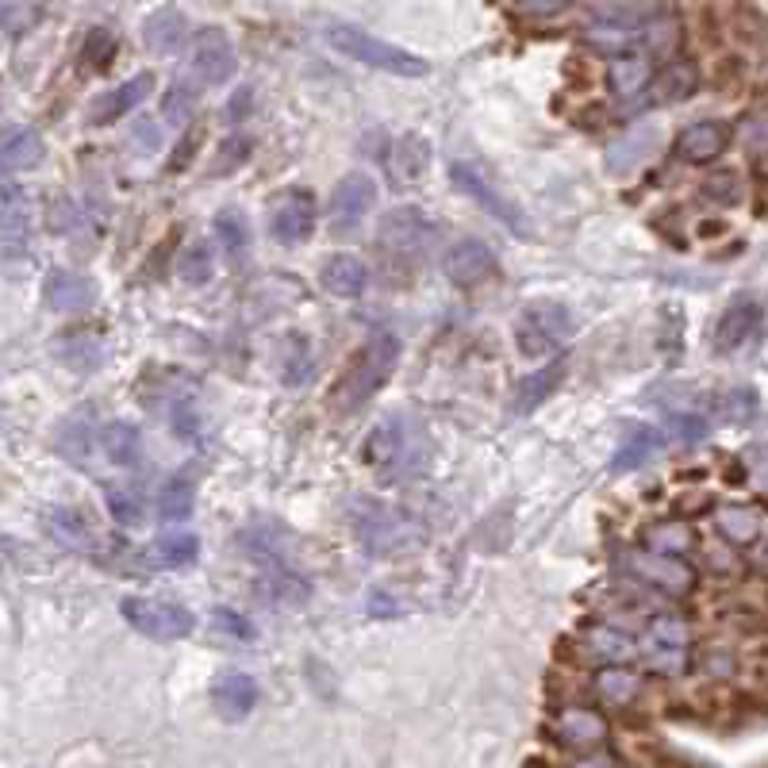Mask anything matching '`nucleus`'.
Masks as SVG:
<instances>
[{
    "instance_id": "a18cd8bd",
    "label": "nucleus",
    "mask_w": 768,
    "mask_h": 768,
    "mask_svg": "<svg viewBox=\"0 0 768 768\" xmlns=\"http://www.w3.org/2000/svg\"><path fill=\"white\" fill-rule=\"evenodd\" d=\"M215 630L242 638V642H250V638H254V627H250V622L242 619L239 611H231V608H220V611H215Z\"/></svg>"
},
{
    "instance_id": "4c0bfd02",
    "label": "nucleus",
    "mask_w": 768,
    "mask_h": 768,
    "mask_svg": "<svg viewBox=\"0 0 768 768\" xmlns=\"http://www.w3.org/2000/svg\"><path fill=\"white\" fill-rule=\"evenodd\" d=\"M596 692L603 695L608 703H630L638 692H642V681H638L630 669H603L600 676H596Z\"/></svg>"
},
{
    "instance_id": "1a4fd4ad",
    "label": "nucleus",
    "mask_w": 768,
    "mask_h": 768,
    "mask_svg": "<svg viewBox=\"0 0 768 768\" xmlns=\"http://www.w3.org/2000/svg\"><path fill=\"white\" fill-rule=\"evenodd\" d=\"M119 614L131 622L139 634L158 638V642H177V638H189L197 619H192L189 608L169 600H143V596H131V600L119 603Z\"/></svg>"
},
{
    "instance_id": "4be33fe9",
    "label": "nucleus",
    "mask_w": 768,
    "mask_h": 768,
    "mask_svg": "<svg viewBox=\"0 0 768 768\" xmlns=\"http://www.w3.org/2000/svg\"><path fill=\"white\" fill-rule=\"evenodd\" d=\"M585 650L592 661H603L608 669H622L638 653V645H634V638L619 627H592L585 634Z\"/></svg>"
},
{
    "instance_id": "f3484780",
    "label": "nucleus",
    "mask_w": 768,
    "mask_h": 768,
    "mask_svg": "<svg viewBox=\"0 0 768 768\" xmlns=\"http://www.w3.org/2000/svg\"><path fill=\"white\" fill-rule=\"evenodd\" d=\"M757 327H761V304H757V301H734L715 323V350L718 354L741 350V346L757 335Z\"/></svg>"
},
{
    "instance_id": "bb28decb",
    "label": "nucleus",
    "mask_w": 768,
    "mask_h": 768,
    "mask_svg": "<svg viewBox=\"0 0 768 768\" xmlns=\"http://www.w3.org/2000/svg\"><path fill=\"white\" fill-rule=\"evenodd\" d=\"M185 35H189V23H185V15L173 12V8H158V12L143 23V39H147V46L158 54L177 51V46L185 43Z\"/></svg>"
},
{
    "instance_id": "ddd939ff",
    "label": "nucleus",
    "mask_w": 768,
    "mask_h": 768,
    "mask_svg": "<svg viewBox=\"0 0 768 768\" xmlns=\"http://www.w3.org/2000/svg\"><path fill=\"white\" fill-rule=\"evenodd\" d=\"M374 200H377L374 177H366V173L343 177V181H338V189H335V197H330V228H335L338 234L358 231V223H366Z\"/></svg>"
},
{
    "instance_id": "c9c22d12",
    "label": "nucleus",
    "mask_w": 768,
    "mask_h": 768,
    "mask_svg": "<svg viewBox=\"0 0 768 768\" xmlns=\"http://www.w3.org/2000/svg\"><path fill=\"white\" fill-rule=\"evenodd\" d=\"M158 515L166 523H181L192 515V484L185 481V476L166 481V488L158 492Z\"/></svg>"
},
{
    "instance_id": "f257e3e1",
    "label": "nucleus",
    "mask_w": 768,
    "mask_h": 768,
    "mask_svg": "<svg viewBox=\"0 0 768 768\" xmlns=\"http://www.w3.org/2000/svg\"><path fill=\"white\" fill-rule=\"evenodd\" d=\"M396 361H400V338L388 335H369L366 343L358 346L350 361H346L338 385L330 388V408L335 411H358L361 403H369L377 392L388 385Z\"/></svg>"
},
{
    "instance_id": "0eeeda50",
    "label": "nucleus",
    "mask_w": 768,
    "mask_h": 768,
    "mask_svg": "<svg viewBox=\"0 0 768 768\" xmlns=\"http://www.w3.org/2000/svg\"><path fill=\"white\" fill-rule=\"evenodd\" d=\"M642 657L650 661L653 673L681 676L692 661V630L681 614H657L642 638Z\"/></svg>"
},
{
    "instance_id": "2f4dec72",
    "label": "nucleus",
    "mask_w": 768,
    "mask_h": 768,
    "mask_svg": "<svg viewBox=\"0 0 768 768\" xmlns=\"http://www.w3.org/2000/svg\"><path fill=\"white\" fill-rule=\"evenodd\" d=\"M43 154L46 147L35 131H15L12 139L0 143V169H35Z\"/></svg>"
},
{
    "instance_id": "ea45409f",
    "label": "nucleus",
    "mask_w": 768,
    "mask_h": 768,
    "mask_svg": "<svg viewBox=\"0 0 768 768\" xmlns=\"http://www.w3.org/2000/svg\"><path fill=\"white\" fill-rule=\"evenodd\" d=\"M250 150H254V143H250L246 135H231V139H223L220 150H215L212 177H228V173H234V169H239L242 161H250Z\"/></svg>"
},
{
    "instance_id": "4468645a",
    "label": "nucleus",
    "mask_w": 768,
    "mask_h": 768,
    "mask_svg": "<svg viewBox=\"0 0 768 768\" xmlns=\"http://www.w3.org/2000/svg\"><path fill=\"white\" fill-rule=\"evenodd\" d=\"M442 273H446L454 285L469 288V285H481L496 273V254H492L488 242L481 239H461L454 246L446 250L442 257Z\"/></svg>"
},
{
    "instance_id": "a19ab883",
    "label": "nucleus",
    "mask_w": 768,
    "mask_h": 768,
    "mask_svg": "<svg viewBox=\"0 0 768 768\" xmlns=\"http://www.w3.org/2000/svg\"><path fill=\"white\" fill-rule=\"evenodd\" d=\"M212 270H215V257L208 246H192L181 254V277L189 281V285H208V281H212Z\"/></svg>"
},
{
    "instance_id": "2eb2a0df",
    "label": "nucleus",
    "mask_w": 768,
    "mask_h": 768,
    "mask_svg": "<svg viewBox=\"0 0 768 768\" xmlns=\"http://www.w3.org/2000/svg\"><path fill=\"white\" fill-rule=\"evenodd\" d=\"M730 147V124L723 119H699V124L684 127L676 139V158L692 161V166H707L718 154Z\"/></svg>"
},
{
    "instance_id": "dca6fc26",
    "label": "nucleus",
    "mask_w": 768,
    "mask_h": 768,
    "mask_svg": "<svg viewBox=\"0 0 768 768\" xmlns=\"http://www.w3.org/2000/svg\"><path fill=\"white\" fill-rule=\"evenodd\" d=\"M765 507L761 504H723L715 512V530L723 541L730 546L746 549V546H757L765 535Z\"/></svg>"
},
{
    "instance_id": "f03ea898",
    "label": "nucleus",
    "mask_w": 768,
    "mask_h": 768,
    "mask_svg": "<svg viewBox=\"0 0 768 768\" xmlns=\"http://www.w3.org/2000/svg\"><path fill=\"white\" fill-rule=\"evenodd\" d=\"M427 457L423 427L408 415H388L385 423H377L366 439V461L374 469H381L385 476H411L419 473Z\"/></svg>"
},
{
    "instance_id": "de8ad7c7",
    "label": "nucleus",
    "mask_w": 768,
    "mask_h": 768,
    "mask_svg": "<svg viewBox=\"0 0 768 768\" xmlns=\"http://www.w3.org/2000/svg\"><path fill=\"white\" fill-rule=\"evenodd\" d=\"M250 104H254V93H250V88H239V93L231 96V104H228V116L242 119L250 112Z\"/></svg>"
},
{
    "instance_id": "c85d7f7f",
    "label": "nucleus",
    "mask_w": 768,
    "mask_h": 768,
    "mask_svg": "<svg viewBox=\"0 0 768 768\" xmlns=\"http://www.w3.org/2000/svg\"><path fill=\"white\" fill-rule=\"evenodd\" d=\"M657 446H661V434L657 431H650V427H634V431H630L627 439L619 442V450H614L611 469H614V473H630V469H642L645 461L657 454Z\"/></svg>"
},
{
    "instance_id": "39448f33",
    "label": "nucleus",
    "mask_w": 768,
    "mask_h": 768,
    "mask_svg": "<svg viewBox=\"0 0 768 768\" xmlns=\"http://www.w3.org/2000/svg\"><path fill=\"white\" fill-rule=\"evenodd\" d=\"M350 523H354V530H358V541L369 554H396V549L415 541L411 523L403 519L396 507L381 504V499H354Z\"/></svg>"
},
{
    "instance_id": "423d86ee",
    "label": "nucleus",
    "mask_w": 768,
    "mask_h": 768,
    "mask_svg": "<svg viewBox=\"0 0 768 768\" xmlns=\"http://www.w3.org/2000/svg\"><path fill=\"white\" fill-rule=\"evenodd\" d=\"M569 335H572V315L569 307L557 301L527 304L519 312V323H515V338H519V350L527 358H541V354L557 350Z\"/></svg>"
},
{
    "instance_id": "b1692460",
    "label": "nucleus",
    "mask_w": 768,
    "mask_h": 768,
    "mask_svg": "<svg viewBox=\"0 0 768 768\" xmlns=\"http://www.w3.org/2000/svg\"><path fill=\"white\" fill-rule=\"evenodd\" d=\"M150 88H154V77L150 74H135L131 81H124V85L112 88L108 96H101V104L93 108V124H116V119L127 116L135 104L147 101Z\"/></svg>"
},
{
    "instance_id": "58836bf2",
    "label": "nucleus",
    "mask_w": 768,
    "mask_h": 768,
    "mask_svg": "<svg viewBox=\"0 0 768 768\" xmlns=\"http://www.w3.org/2000/svg\"><path fill=\"white\" fill-rule=\"evenodd\" d=\"M192 108H197V85H189V81H173V85L166 88V96H161V116L169 119V124H189Z\"/></svg>"
},
{
    "instance_id": "a211bd4d",
    "label": "nucleus",
    "mask_w": 768,
    "mask_h": 768,
    "mask_svg": "<svg viewBox=\"0 0 768 768\" xmlns=\"http://www.w3.org/2000/svg\"><path fill=\"white\" fill-rule=\"evenodd\" d=\"M46 304L54 312H66V315H77V312H88L96 304V285L81 273H70V270H54L46 277Z\"/></svg>"
},
{
    "instance_id": "7c9ffc66",
    "label": "nucleus",
    "mask_w": 768,
    "mask_h": 768,
    "mask_svg": "<svg viewBox=\"0 0 768 768\" xmlns=\"http://www.w3.org/2000/svg\"><path fill=\"white\" fill-rule=\"evenodd\" d=\"M653 147H657V131H653V127H638V131H630L627 139H619V147H611L608 169L611 173H630L634 166H642L645 154H650Z\"/></svg>"
},
{
    "instance_id": "aec40b11",
    "label": "nucleus",
    "mask_w": 768,
    "mask_h": 768,
    "mask_svg": "<svg viewBox=\"0 0 768 768\" xmlns=\"http://www.w3.org/2000/svg\"><path fill=\"white\" fill-rule=\"evenodd\" d=\"M46 530H51V538L59 541V546L74 549V554H93L96 549L93 523L81 512H74V507H54V512L46 515Z\"/></svg>"
},
{
    "instance_id": "49530a36",
    "label": "nucleus",
    "mask_w": 768,
    "mask_h": 768,
    "mask_svg": "<svg viewBox=\"0 0 768 768\" xmlns=\"http://www.w3.org/2000/svg\"><path fill=\"white\" fill-rule=\"evenodd\" d=\"M673 434H681V442H699L707 434V423L695 415H676L673 419Z\"/></svg>"
},
{
    "instance_id": "5701e85b",
    "label": "nucleus",
    "mask_w": 768,
    "mask_h": 768,
    "mask_svg": "<svg viewBox=\"0 0 768 768\" xmlns=\"http://www.w3.org/2000/svg\"><path fill=\"white\" fill-rule=\"evenodd\" d=\"M561 377H565V366H561V361H549V366L535 369L530 377H523L519 388H515V396H512L515 415H530L535 408H541V403H546L549 396L557 392Z\"/></svg>"
},
{
    "instance_id": "f704fd0d",
    "label": "nucleus",
    "mask_w": 768,
    "mask_h": 768,
    "mask_svg": "<svg viewBox=\"0 0 768 768\" xmlns=\"http://www.w3.org/2000/svg\"><path fill=\"white\" fill-rule=\"evenodd\" d=\"M315 358H312V343L307 335H288L285 346H281V377L285 385H301L307 374H312Z\"/></svg>"
},
{
    "instance_id": "c03bdc74",
    "label": "nucleus",
    "mask_w": 768,
    "mask_h": 768,
    "mask_svg": "<svg viewBox=\"0 0 768 768\" xmlns=\"http://www.w3.org/2000/svg\"><path fill=\"white\" fill-rule=\"evenodd\" d=\"M108 512L116 515V523H124V527H135V523L143 519V507L139 499L131 496V492H108Z\"/></svg>"
},
{
    "instance_id": "9b49d317",
    "label": "nucleus",
    "mask_w": 768,
    "mask_h": 768,
    "mask_svg": "<svg viewBox=\"0 0 768 768\" xmlns=\"http://www.w3.org/2000/svg\"><path fill=\"white\" fill-rule=\"evenodd\" d=\"M234 46L223 31L215 28H204L197 31L189 46V85L197 88H212V85H228L234 77Z\"/></svg>"
},
{
    "instance_id": "20e7f679",
    "label": "nucleus",
    "mask_w": 768,
    "mask_h": 768,
    "mask_svg": "<svg viewBox=\"0 0 768 768\" xmlns=\"http://www.w3.org/2000/svg\"><path fill=\"white\" fill-rule=\"evenodd\" d=\"M450 181L457 185V192H465L473 204H481L484 212L492 215V220L504 223V228L512 231V234H519V239H527V234H530L523 208L515 204L512 197H507L504 185H499L496 177H492L488 169L481 166V161H454V166H450Z\"/></svg>"
},
{
    "instance_id": "f8f14e48",
    "label": "nucleus",
    "mask_w": 768,
    "mask_h": 768,
    "mask_svg": "<svg viewBox=\"0 0 768 768\" xmlns=\"http://www.w3.org/2000/svg\"><path fill=\"white\" fill-rule=\"evenodd\" d=\"M315 228V197L307 189H285L270 208V234L285 246L304 242Z\"/></svg>"
},
{
    "instance_id": "79ce46f5",
    "label": "nucleus",
    "mask_w": 768,
    "mask_h": 768,
    "mask_svg": "<svg viewBox=\"0 0 768 768\" xmlns=\"http://www.w3.org/2000/svg\"><path fill=\"white\" fill-rule=\"evenodd\" d=\"M35 23V4L31 0H0V28L20 35Z\"/></svg>"
},
{
    "instance_id": "9d476101",
    "label": "nucleus",
    "mask_w": 768,
    "mask_h": 768,
    "mask_svg": "<svg viewBox=\"0 0 768 768\" xmlns=\"http://www.w3.org/2000/svg\"><path fill=\"white\" fill-rule=\"evenodd\" d=\"M622 565H627L630 577L642 580L645 588L673 596V600H681V596H688L695 588V569L684 557H665V554H653V549H630V554L622 557Z\"/></svg>"
},
{
    "instance_id": "37998d69",
    "label": "nucleus",
    "mask_w": 768,
    "mask_h": 768,
    "mask_svg": "<svg viewBox=\"0 0 768 768\" xmlns=\"http://www.w3.org/2000/svg\"><path fill=\"white\" fill-rule=\"evenodd\" d=\"M738 192H741V185H738V177H734V173H715L707 185H703V197H707L711 204H718V208L738 204Z\"/></svg>"
},
{
    "instance_id": "a878e982",
    "label": "nucleus",
    "mask_w": 768,
    "mask_h": 768,
    "mask_svg": "<svg viewBox=\"0 0 768 768\" xmlns=\"http://www.w3.org/2000/svg\"><path fill=\"white\" fill-rule=\"evenodd\" d=\"M197 554H200V538L192 530H169V535L154 538L147 546L150 565H158V569H185V565L197 561Z\"/></svg>"
},
{
    "instance_id": "473e14b6",
    "label": "nucleus",
    "mask_w": 768,
    "mask_h": 768,
    "mask_svg": "<svg viewBox=\"0 0 768 768\" xmlns=\"http://www.w3.org/2000/svg\"><path fill=\"white\" fill-rule=\"evenodd\" d=\"M645 85H650V59L642 54H622L611 66V88L619 96H638L645 93Z\"/></svg>"
},
{
    "instance_id": "6ab92c4d",
    "label": "nucleus",
    "mask_w": 768,
    "mask_h": 768,
    "mask_svg": "<svg viewBox=\"0 0 768 768\" xmlns=\"http://www.w3.org/2000/svg\"><path fill=\"white\" fill-rule=\"evenodd\" d=\"M319 285L327 288L330 296H343V301H354V296L366 293L369 285V270L361 257L354 254H335L319 273Z\"/></svg>"
},
{
    "instance_id": "c756f323",
    "label": "nucleus",
    "mask_w": 768,
    "mask_h": 768,
    "mask_svg": "<svg viewBox=\"0 0 768 768\" xmlns=\"http://www.w3.org/2000/svg\"><path fill=\"white\" fill-rule=\"evenodd\" d=\"M212 695H215V707H220L223 715H228V718H242L250 707H254L257 688H254V681H250V676L228 673V676H220V681H215V692Z\"/></svg>"
},
{
    "instance_id": "72a5a7b5",
    "label": "nucleus",
    "mask_w": 768,
    "mask_h": 768,
    "mask_svg": "<svg viewBox=\"0 0 768 768\" xmlns=\"http://www.w3.org/2000/svg\"><path fill=\"white\" fill-rule=\"evenodd\" d=\"M215 239H220L223 254H228L234 265L250 254V228H246V220H242L239 212H220V215H215Z\"/></svg>"
},
{
    "instance_id": "393cba45",
    "label": "nucleus",
    "mask_w": 768,
    "mask_h": 768,
    "mask_svg": "<svg viewBox=\"0 0 768 768\" xmlns=\"http://www.w3.org/2000/svg\"><path fill=\"white\" fill-rule=\"evenodd\" d=\"M557 738H561L565 746H577V749L600 746V741L608 738V718L596 715V711H588V707H572L557 718Z\"/></svg>"
},
{
    "instance_id": "e433bc0d",
    "label": "nucleus",
    "mask_w": 768,
    "mask_h": 768,
    "mask_svg": "<svg viewBox=\"0 0 768 768\" xmlns=\"http://www.w3.org/2000/svg\"><path fill=\"white\" fill-rule=\"evenodd\" d=\"M692 546H695V535L684 523H661V527H653L650 538H645V549L665 554V557H684Z\"/></svg>"
},
{
    "instance_id": "412c9836",
    "label": "nucleus",
    "mask_w": 768,
    "mask_h": 768,
    "mask_svg": "<svg viewBox=\"0 0 768 768\" xmlns=\"http://www.w3.org/2000/svg\"><path fill=\"white\" fill-rule=\"evenodd\" d=\"M695 88H699V66H695V62H669V66L645 85V93L653 96V104H676V101H688Z\"/></svg>"
},
{
    "instance_id": "cd10ccee",
    "label": "nucleus",
    "mask_w": 768,
    "mask_h": 768,
    "mask_svg": "<svg viewBox=\"0 0 768 768\" xmlns=\"http://www.w3.org/2000/svg\"><path fill=\"white\" fill-rule=\"evenodd\" d=\"M101 450L108 454L112 465H124V469H131L135 461H139L143 454V439H139V427L135 423H108L101 431Z\"/></svg>"
},
{
    "instance_id": "6e6552de",
    "label": "nucleus",
    "mask_w": 768,
    "mask_h": 768,
    "mask_svg": "<svg viewBox=\"0 0 768 768\" xmlns=\"http://www.w3.org/2000/svg\"><path fill=\"white\" fill-rule=\"evenodd\" d=\"M434 242V223L419 208H392L377 228V246L388 262H419Z\"/></svg>"
},
{
    "instance_id": "7ed1b4c3",
    "label": "nucleus",
    "mask_w": 768,
    "mask_h": 768,
    "mask_svg": "<svg viewBox=\"0 0 768 768\" xmlns=\"http://www.w3.org/2000/svg\"><path fill=\"white\" fill-rule=\"evenodd\" d=\"M327 39L335 51H343L346 59L361 62V66H369V70H385V74H396V77L427 74V62L419 59V54L385 43V39L369 35V31H361V28H350V23H335V28L327 31Z\"/></svg>"
}]
</instances>
